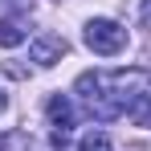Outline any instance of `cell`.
Here are the masks:
<instances>
[{"label":"cell","mask_w":151,"mask_h":151,"mask_svg":"<svg viewBox=\"0 0 151 151\" xmlns=\"http://www.w3.org/2000/svg\"><path fill=\"white\" fill-rule=\"evenodd\" d=\"M65 37H53V33H45V37H37L33 45H29V61H37L41 70H49V65H57L61 57H65Z\"/></svg>","instance_id":"obj_4"},{"label":"cell","mask_w":151,"mask_h":151,"mask_svg":"<svg viewBox=\"0 0 151 151\" xmlns=\"http://www.w3.org/2000/svg\"><path fill=\"white\" fill-rule=\"evenodd\" d=\"M78 98L82 106L102 119V123H110V119H123L131 114V106L151 94V74L147 70H114V74H82L78 78Z\"/></svg>","instance_id":"obj_1"},{"label":"cell","mask_w":151,"mask_h":151,"mask_svg":"<svg viewBox=\"0 0 151 151\" xmlns=\"http://www.w3.org/2000/svg\"><path fill=\"white\" fill-rule=\"evenodd\" d=\"M45 114H49V127H53V147L65 151V139L74 131V102L65 98V94H53L49 106H45Z\"/></svg>","instance_id":"obj_3"},{"label":"cell","mask_w":151,"mask_h":151,"mask_svg":"<svg viewBox=\"0 0 151 151\" xmlns=\"http://www.w3.org/2000/svg\"><path fill=\"white\" fill-rule=\"evenodd\" d=\"M82 37H86V45L98 53V57H114V53L127 49V29L119 21H106V17H94Z\"/></svg>","instance_id":"obj_2"},{"label":"cell","mask_w":151,"mask_h":151,"mask_svg":"<svg viewBox=\"0 0 151 151\" xmlns=\"http://www.w3.org/2000/svg\"><path fill=\"white\" fill-rule=\"evenodd\" d=\"M29 41V21L25 17H0V49H12Z\"/></svg>","instance_id":"obj_5"},{"label":"cell","mask_w":151,"mask_h":151,"mask_svg":"<svg viewBox=\"0 0 151 151\" xmlns=\"http://www.w3.org/2000/svg\"><path fill=\"white\" fill-rule=\"evenodd\" d=\"M4 106H8V94H4V90H0V114H4Z\"/></svg>","instance_id":"obj_10"},{"label":"cell","mask_w":151,"mask_h":151,"mask_svg":"<svg viewBox=\"0 0 151 151\" xmlns=\"http://www.w3.org/2000/svg\"><path fill=\"white\" fill-rule=\"evenodd\" d=\"M0 151H33V139L25 131H4L0 135Z\"/></svg>","instance_id":"obj_6"},{"label":"cell","mask_w":151,"mask_h":151,"mask_svg":"<svg viewBox=\"0 0 151 151\" xmlns=\"http://www.w3.org/2000/svg\"><path fill=\"white\" fill-rule=\"evenodd\" d=\"M82 151H114V147L102 131H90V135H82Z\"/></svg>","instance_id":"obj_8"},{"label":"cell","mask_w":151,"mask_h":151,"mask_svg":"<svg viewBox=\"0 0 151 151\" xmlns=\"http://www.w3.org/2000/svg\"><path fill=\"white\" fill-rule=\"evenodd\" d=\"M135 127H151V94H143V98L131 106V114H127Z\"/></svg>","instance_id":"obj_7"},{"label":"cell","mask_w":151,"mask_h":151,"mask_svg":"<svg viewBox=\"0 0 151 151\" xmlns=\"http://www.w3.org/2000/svg\"><path fill=\"white\" fill-rule=\"evenodd\" d=\"M139 17H143V25L151 29V0H143V4H139Z\"/></svg>","instance_id":"obj_9"}]
</instances>
